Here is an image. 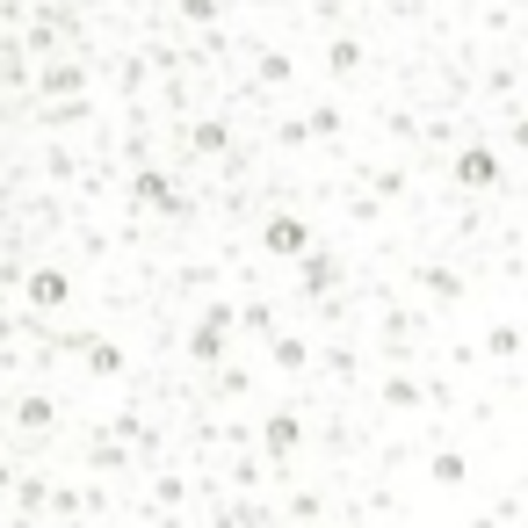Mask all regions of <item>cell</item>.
I'll list each match as a JSON object with an SVG mask.
<instances>
[{
	"label": "cell",
	"instance_id": "cell-2",
	"mask_svg": "<svg viewBox=\"0 0 528 528\" xmlns=\"http://www.w3.org/2000/svg\"><path fill=\"white\" fill-rule=\"evenodd\" d=\"M463 181H471V189H492V174H500V167H492V152H463V167H456Z\"/></svg>",
	"mask_w": 528,
	"mask_h": 528
},
{
	"label": "cell",
	"instance_id": "cell-1",
	"mask_svg": "<svg viewBox=\"0 0 528 528\" xmlns=\"http://www.w3.org/2000/svg\"><path fill=\"white\" fill-rule=\"evenodd\" d=\"M268 246H275V254H304V246H312V232H304L297 217H275V225H268Z\"/></svg>",
	"mask_w": 528,
	"mask_h": 528
}]
</instances>
